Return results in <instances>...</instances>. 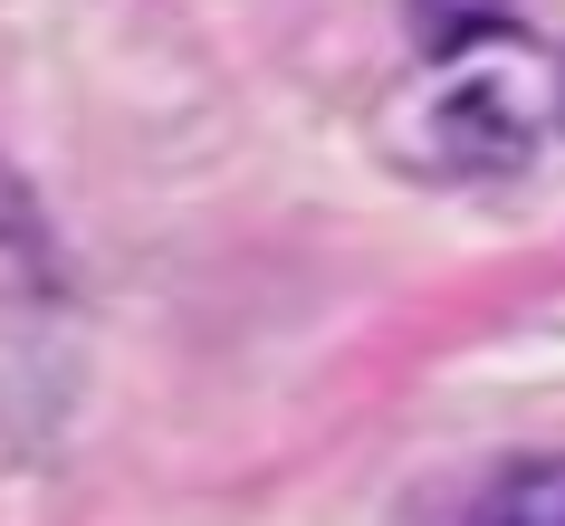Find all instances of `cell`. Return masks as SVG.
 Here are the masks:
<instances>
[{"mask_svg": "<svg viewBox=\"0 0 565 526\" xmlns=\"http://www.w3.org/2000/svg\"><path fill=\"white\" fill-rule=\"evenodd\" d=\"M450 526H565V460H518L460 507Z\"/></svg>", "mask_w": 565, "mask_h": 526, "instance_id": "2", "label": "cell"}, {"mask_svg": "<svg viewBox=\"0 0 565 526\" xmlns=\"http://www.w3.org/2000/svg\"><path fill=\"white\" fill-rule=\"evenodd\" d=\"M413 135H441V144H422V163L450 173V182H499V173H518L536 153L527 106H518L489 67H460V77H441L422 106H403V144H413Z\"/></svg>", "mask_w": 565, "mask_h": 526, "instance_id": "1", "label": "cell"}, {"mask_svg": "<svg viewBox=\"0 0 565 526\" xmlns=\"http://www.w3.org/2000/svg\"><path fill=\"white\" fill-rule=\"evenodd\" d=\"M422 10H431V20H441V10H460V39H470L479 20H489V10H499V0H422Z\"/></svg>", "mask_w": 565, "mask_h": 526, "instance_id": "4", "label": "cell"}, {"mask_svg": "<svg viewBox=\"0 0 565 526\" xmlns=\"http://www.w3.org/2000/svg\"><path fill=\"white\" fill-rule=\"evenodd\" d=\"M0 259H20L30 278H58V239H49V221H39L30 182L0 163Z\"/></svg>", "mask_w": 565, "mask_h": 526, "instance_id": "3", "label": "cell"}, {"mask_svg": "<svg viewBox=\"0 0 565 526\" xmlns=\"http://www.w3.org/2000/svg\"><path fill=\"white\" fill-rule=\"evenodd\" d=\"M556 125H565V58H556Z\"/></svg>", "mask_w": 565, "mask_h": 526, "instance_id": "5", "label": "cell"}]
</instances>
